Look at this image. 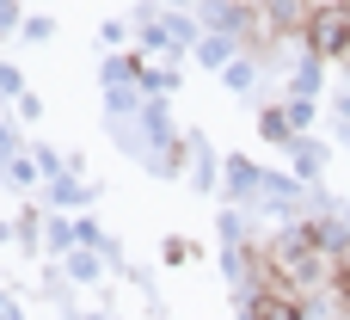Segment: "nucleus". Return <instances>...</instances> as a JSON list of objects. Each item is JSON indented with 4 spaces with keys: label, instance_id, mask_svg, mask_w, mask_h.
Here are the masks:
<instances>
[{
    "label": "nucleus",
    "instance_id": "nucleus-1",
    "mask_svg": "<svg viewBox=\"0 0 350 320\" xmlns=\"http://www.w3.org/2000/svg\"><path fill=\"white\" fill-rule=\"evenodd\" d=\"M332 253H338V247L326 241V228H289V234L265 241L252 265H258V284H277V290L308 296V290H326Z\"/></svg>",
    "mask_w": 350,
    "mask_h": 320
},
{
    "label": "nucleus",
    "instance_id": "nucleus-2",
    "mask_svg": "<svg viewBox=\"0 0 350 320\" xmlns=\"http://www.w3.org/2000/svg\"><path fill=\"white\" fill-rule=\"evenodd\" d=\"M308 49H314V56H345V49H350V0H326V6H314Z\"/></svg>",
    "mask_w": 350,
    "mask_h": 320
},
{
    "label": "nucleus",
    "instance_id": "nucleus-3",
    "mask_svg": "<svg viewBox=\"0 0 350 320\" xmlns=\"http://www.w3.org/2000/svg\"><path fill=\"white\" fill-rule=\"evenodd\" d=\"M314 0H258V31L265 37H308Z\"/></svg>",
    "mask_w": 350,
    "mask_h": 320
},
{
    "label": "nucleus",
    "instance_id": "nucleus-4",
    "mask_svg": "<svg viewBox=\"0 0 350 320\" xmlns=\"http://www.w3.org/2000/svg\"><path fill=\"white\" fill-rule=\"evenodd\" d=\"M252 320H308V296L277 290V284H258L252 290Z\"/></svg>",
    "mask_w": 350,
    "mask_h": 320
},
{
    "label": "nucleus",
    "instance_id": "nucleus-5",
    "mask_svg": "<svg viewBox=\"0 0 350 320\" xmlns=\"http://www.w3.org/2000/svg\"><path fill=\"white\" fill-rule=\"evenodd\" d=\"M326 290L338 296V308H350V247L332 253V278H326Z\"/></svg>",
    "mask_w": 350,
    "mask_h": 320
}]
</instances>
